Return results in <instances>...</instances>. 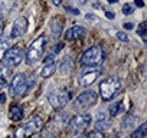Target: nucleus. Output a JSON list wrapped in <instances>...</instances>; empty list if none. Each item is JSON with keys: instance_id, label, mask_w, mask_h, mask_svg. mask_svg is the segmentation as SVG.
<instances>
[{"instance_id": "1", "label": "nucleus", "mask_w": 147, "mask_h": 138, "mask_svg": "<svg viewBox=\"0 0 147 138\" xmlns=\"http://www.w3.org/2000/svg\"><path fill=\"white\" fill-rule=\"evenodd\" d=\"M45 45H46V38L42 35L39 38H36L28 48L26 53H25V62L30 66L38 63L42 56H43V50H45Z\"/></svg>"}, {"instance_id": "2", "label": "nucleus", "mask_w": 147, "mask_h": 138, "mask_svg": "<svg viewBox=\"0 0 147 138\" xmlns=\"http://www.w3.org/2000/svg\"><path fill=\"white\" fill-rule=\"evenodd\" d=\"M104 60H105V52L101 46H92V48L87 49L81 56V63L88 68L98 66Z\"/></svg>"}, {"instance_id": "3", "label": "nucleus", "mask_w": 147, "mask_h": 138, "mask_svg": "<svg viewBox=\"0 0 147 138\" xmlns=\"http://www.w3.org/2000/svg\"><path fill=\"white\" fill-rule=\"evenodd\" d=\"M121 89V82L117 78H107L100 84V94L104 101L114 99Z\"/></svg>"}, {"instance_id": "4", "label": "nucleus", "mask_w": 147, "mask_h": 138, "mask_svg": "<svg viewBox=\"0 0 147 138\" xmlns=\"http://www.w3.org/2000/svg\"><path fill=\"white\" fill-rule=\"evenodd\" d=\"M42 127H43V119L40 117H35L15 131V138H29L30 135L39 132Z\"/></svg>"}, {"instance_id": "5", "label": "nucleus", "mask_w": 147, "mask_h": 138, "mask_svg": "<svg viewBox=\"0 0 147 138\" xmlns=\"http://www.w3.org/2000/svg\"><path fill=\"white\" fill-rule=\"evenodd\" d=\"M30 86V82L28 81V76L25 74H18L12 78L10 84H9V94L15 98L22 96Z\"/></svg>"}, {"instance_id": "6", "label": "nucleus", "mask_w": 147, "mask_h": 138, "mask_svg": "<svg viewBox=\"0 0 147 138\" xmlns=\"http://www.w3.org/2000/svg\"><path fill=\"white\" fill-rule=\"evenodd\" d=\"M91 115L90 114H78L75 117H72L68 122V128L72 131V132H75V134H80L82 132L84 129H87L91 124Z\"/></svg>"}, {"instance_id": "7", "label": "nucleus", "mask_w": 147, "mask_h": 138, "mask_svg": "<svg viewBox=\"0 0 147 138\" xmlns=\"http://www.w3.org/2000/svg\"><path fill=\"white\" fill-rule=\"evenodd\" d=\"M3 65L7 68H16L18 65H20L22 60H25V52L20 48H10L6 50L5 56H3Z\"/></svg>"}, {"instance_id": "8", "label": "nucleus", "mask_w": 147, "mask_h": 138, "mask_svg": "<svg viewBox=\"0 0 147 138\" xmlns=\"http://www.w3.org/2000/svg\"><path fill=\"white\" fill-rule=\"evenodd\" d=\"M69 99H71V94L65 89H55L48 95V101L55 109L62 108L66 102H69Z\"/></svg>"}, {"instance_id": "9", "label": "nucleus", "mask_w": 147, "mask_h": 138, "mask_svg": "<svg viewBox=\"0 0 147 138\" xmlns=\"http://www.w3.org/2000/svg\"><path fill=\"white\" fill-rule=\"evenodd\" d=\"M100 75H101V69H95V68L84 69L80 75V78H78V85L82 86V88H87V86L92 85L98 79Z\"/></svg>"}, {"instance_id": "10", "label": "nucleus", "mask_w": 147, "mask_h": 138, "mask_svg": "<svg viewBox=\"0 0 147 138\" xmlns=\"http://www.w3.org/2000/svg\"><path fill=\"white\" fill-rule=\"evenodd\" d=\"M97 102V94L94 91H84L82 94H80L77 96V101H75V105L78 108H88L91 105H94Z\"/></svg>"}, {"instance_id": "11", "label": "nucleus", "mask_w": 147, "mask_h": 138, "mask_svg": "<svg viewBox=\"0 0 147 138\" xmlns=\"http://www.w3.org/2000/svg\"><path fill=\"white\" fill-rule=\"evenodd\" d=\"M28 30V19L20 16L15 20L13 26H12V32H10V39H18L20 36H23Z\"/></svg>"}, {"instance_id": "12", "label": "nucleus", "mask_w": 147, "mask_h": 138, "mask_svg": "<svg viewBox=\"0 0 147 138\" xmlns=\"http://www.w3.org/2000/svg\"><path fill=\"white\" fill-rule=\"evenodd\" d=\"M85 35H87L85 27H82V26H74V27H71V29L66 30L65 39H66V40H77V39L84 38Z\"/></svg>"}, {"instance_id": "13", "label": "nucleus", "mask_w": 147, "mask_h": 138, "mask_svg": "<svg viewBox=\"0 0 147 138\" xmlns=\"http://www.w3.org/2000/svg\"><path fill=\"white\" fill-rule=\"evenodd\" d=\"M104 115H105V114H100L97 122L94 124V131H97V132H104V131H107V129L111 127V121H110L108 118H105Z\"/></svg>"}, {"instance_id": "14", "label": "nucleus", "mask_w": 147, "mask_h": 138, "mask_svg": "<svg viewBox=\"0 0 147 138\" xmlns=\"http://www.w3.org/2000/svg\"><path fill=\"white\" fill-rule=\"evenodd\" d=\"M74 68V60L71 56H65L62 60H61V65H59V72L61 75H68Z\"/></svg>"}, {"instance_id": "15", "label": "nucleus", "mask_w": 147, "mask_h": 138, "mask_svg": "<svg viewBox=\"0 0 147 138\" xmlns=\"http://www.w3.org/2000/svg\"><path fill=\"white\" fill-rule=\"evenodd\" d=\"M9 117H10V119L15 121V122L20 121V119L23 118V108H22L20 105H16V104L12 105L10 109H9Z\"/></svg>"}, {"instance_id": "16", "label": "nucleus", "mask_w": 147, "mask_h": 138, "mask_svg": "<svg viewBox=\"0 0 147 138\" xmlns=\"http://www.w3.org/2000/svg\"><path fill=\"white\" fill-rule=\"evenodd\" d=\"M15 6V0H0V17H5L10 13Z\"/></svg>"}, {"instance_id": "17", "label": "nucleus", "mask_w": 147, "mask_h": 138, "mask_svg": "<svg viewBox=\"0 0 147 138\" xmlns=\"http://www.w3.org/2000/svg\"><path fill=\"white\" fill-rule=\"evenodd\" d=\"M55 72H56V63L55 62L43 63V68L40 69V76L42 78H51Z\"/></svg>"}, {"instance_id": "18", "label": "nucleus", "mask_w": 147, "mask_h": 138, "mask_svg": "<svg viewBox=\"0 0 147 138\" xmlns=\"http://www.w3.org/2000/svg\"><path fill=\"white\" fill-rule=\"evenodd\" d=\"M62 22L59 20V19H55L53 22H52V25H51V33H52V38L53 39H59V36H61V33H62Z\"/></svg>"}, {"instance_id": "19", "label": "nucleus", "mask_w": 147, "mask_h": 138, "mask_svg": "<svg viewBox=\"0 0 147 138\" xmlns=\"http://www.w3.org/2000/svg\"><path fill=\"white\" fill-rule=\"evenodd\" d=\"M9 46H10V38H7L6 35H0V60L3 59Z\"/></svg>"}, {"instance_id": "20", "label": "nucleus", "mask_w": 147, "mask_h": 138, "mask_svg": "<svg viewBox=\"0 0 147 138\" xmlns=\"http://www.w3.org/2000/svg\"><path fill=\"white\" fill-rule=\"evenodd\" d=\"M110 117H117L120 115L121 112H124V102L123 101H118V102H114L111 107H110Z\"/></svg>"}, {"instance_id": "21", "label": "nucleus", "mask_w": 147, "mask_h": 138, "mask_svg": "<svg viewBox=\"0 0 147 138\" xmlns=\"http://www.w3.org/2000/svg\"><path fill=\"white\" fill-rule=\"evenodd\" d=\"M146 134H147V125L141 124L140 127L136 128L134 132H131V135L128 138H146Z\"/></svg>"}, {"instance_id": "22", "label": "nucleus", "mask_w": 147, "mask_h": 138, "mask_svg": "<svg viewBox=\"0 0 147 138\" xmlns=\"http://www.w3.org/2000/svg\"><path fill=\"white\" fill-rule=\"evenodd\" d=\"M138 118L136 115H127V118L123 121V128H131V127H136Z\"/></svg>"}, {"instance_id": "23", "label": "nucleus", "mask_w": 147, "mask_h": 138, "mask_svg": "<svg viewBox=\"0 0 147 138\" xmlns=\"http://www.w3.org/2000/svg\"><path fill=\"white\" fill-rule=\"evenodd\" d=\"M10 75H12V69H10V68H7V66H5L3 63L0 65V78L7 79Z\"/></svg>"}, {"instance_id": "24", "label": "nucleus", "mask_w": 147, "mask_h": 138, "mask_svg": "<svg viewBox=\"0 0 147 138\" xmlns=\"http://www.w3.org/2000/svg\"><path fill=\"white\" fill-rule=\"evenodd\" d=\"M146 33H147V23L143 22V23H140V26L137 27V35H140L144 42H146Z\"/></svg>"}, {"instance_id": "25", "label": "nucleus", "mask_w": 147, "mask_h": 138, "mask_svg": "<svg viewBox=\"0 0 147 138\" xmlns=\"http://www.w3.org/2000/svg\"><path fill=\"white\" fill-rule=\"evenodd\" d=\"M133 12H134V9H133V6H131V5L125 3V5L123 6V15H127V16H128V15H131Z\"/></svg>"}, {"instance_id": "26", "label": "nucleus", "mask_w": 147, "mask_h": 138, "mask_svg": "<svg viewBox=\"0 0 147 138\" xmlns=\"http://www.w3.org/2000/svg\"><path fill=\"white\" fill-rule=\"evenodd\" d=\"M87 138H104L102 137V132H97V131H92L87 135Z\"/></svg>"}, {"instance_id": "27", "label": "nucleus", "mask_w": 147, "mask_h": 138, "mask_svg": "<svg viewBox=\"0 0 147 138\" xmlns=\"http://www.w3.org/2000/svg\"><path fill=\"white\" fill-rule=\"evenodd\" d=\"M117 38H118L121 42H128V36H127L124 32H117Z\"/></svg>"}, {"instance_id": "28", "label": "nucleus", "mask_w": 147, "mask_h": 138, "mask_svg": "<svg viewBox=\"0 0 147 138\" xmlns=\"http://www.w3.org/2000/svg\"><path fill=\"white\" fill-rule=\"evenodd\" d=\"M65 9H66L69 13H72V15H80V10H78V9H74V7H71V6H66Z\"/></svg>"}, {"instance_id": "29", "label": "nucleus", "mask_w": 147, "mask_h": 138, "mask_svg": "<svg viewBox=\"0 0 147 138\" xmlns=\"http://www.w3.org/2000/svg\"><path fill=\"white\" fill-rule=\"evenodd\" d=\"M51 62H55V56H53V53H51V55H48V56L45 58V63H51Z\"/></svg>"}, {"instance_id": "30", "label": "nucleus", "mask_w": 147, "mask_h": 138, "mask_svg": "<svg viewBox=\"0 0 147 138\" xmlns=\"http://www.w3.org/2000/svg\"><path fill=\"white\" fill-rule=\"evenodd\" d=\"M62 48H63V45H62V43H58V45H56V48H53V53L56 55V53H58V52H59Z\"/></svg>"}, {"instance_id": "31", "label": "nucleus", "mask_w": 147, "mask_h": 138, "mask_svg": "<svg viewBox=\"0 0 147 138\" xmlns=\"http://www.w3.org/2000/svg\"><path fill=\"white\" fill-rule=\"evenodd\" d=\"M134 3H136L137 7H144V2H143V0H134Z\"/></svg>"}, {"instance_id": "32", "label": "nucleus", "mask_w": 147, "mask_h": 138, "mask_svg": "<svg viewBox=\"0 0 147 138\" xmlns=\"http://www.w3.org/2000/svg\"><path fill=\"white\" fill-rule=\"evenodd\" d=\"M123 26H124V29H125V30H131V29L134 27V25H133V23H124Z\"/></svg>"}, {"instance_id": "33", "label": "nucleus", "mask_w": 147, "mask_h": 138, "mask_svg": "<svg viewBox=\"0 0 147 138\" xmlns=\"http://www.w3.org/2000/svg\"><path fill=\"white\" fill-rule=\"evenodd\" d=\"M85 19H87V20H97L98 17H97L95 15H87V16H85Z\"/></svg>"}, {"instance_id": "34", "label": "nucleus", "mask_w": 147, "mask_h": 138, "mask_svg": "<svg viewBox=\"0 0 147 138\" xmlns=\"http://www.w3.org/2000/svg\"><path fill=\"white\" fill-rule=\"evenodd\" d=\"M5 101H6V95L5 94H0V104H5Z\"/></svg>"}, {"instance_id": "35", "label": "nucleus", "mask_w": 147, "mask_h": 138, "mask_svg": "<svg viewBox=\"0 0 147 138\" xmlns=\"http://www.w3.org/2000/svg\"><path fill=\"white\" fill-rule=\"evenodd\" d=\"M72 138H87V135H84V134H81V132H80V134H75Z\"/></svg>"}, {"instance_id": "36", "label": "nucleus", "mask_w": 147, "mask_h": 138, "mask_svg": "<svg viewBox=\"0 0 147 138\" xmlns=\"http://www.w3.org/2000/svg\"><path fill=\"white\" fill-rule=\"evenodd\" d=\"M105 16L108 19H114V13H111V12H105Z\"/></svg>"}, {"instance_id": "37", "label": "nucleus", "mask_w": 147, "mask_h": 138, "mask_svg": "<svg viewBox=\"0 0 147 138\" xmlns=\"http://www.w3.org/2000/svg\"><path fill=\"white\" fill-rule=\"evenodd\" d=\"M7 82H6V79H3V78H0V88H2V86H5Z\"/></svg>"}, {"instance_id": "38", "label": "nucleus", "mask_w": 147, "mask_h": 138, "mask_svg": "<svg viewBox=\"0 0 147 138\" xmlns=\"http://www.w3.org/2000/svg\"><path fill=\"white\" fill-rule=\"evenodd\" d=\"M52 2H53L55 6H59V5H61V0H52Z\"/></svg>"}, {"instance_id": "39", "label": "nucleus", "mask_w": 147, "mask_h": 138, "mask_svg": "<svg viewBox=\"0 0 147 138\" xmlns=\"http://www.w3.org/2000/svg\"><path fill=\"white\" fill-rule=\"evenodd\" d=\"M77 2H78L80 5H85V3H87V0H77Z\"/></svg>"}, {"instance_id": "40", "label": "nucleus", "mask_w": 147, "mask_h": 138, "mask_svg": "<svg viewBox=\"0 0 147 138\" xmlns=\"http://www.w3.org/2000/svg\"><path fill=\"white\" fill-rule=\"evenodd\" d=\"M118 0H108V3H117Z\"/></svg>"}, {"instance_id": "41", "label": "nucleus", "mask_w": 147, "mask_h": 138, "mask_svg": "<svg viewBox=\"0 0 147 138\" xmlns=\"http://www.w3.org/2000/svg\"><path fill=\"white\" fill-rule=\"evenodd\" d=\"M2 27H3V23H2V19H0V32H2Z\"/></svg>"}]
</instances>
